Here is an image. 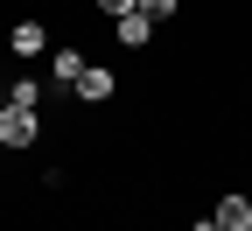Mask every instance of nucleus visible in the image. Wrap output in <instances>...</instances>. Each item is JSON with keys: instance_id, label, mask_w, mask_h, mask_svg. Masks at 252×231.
Returning a JSON list of instances; mask_svg holds the SVG:
<instances>
[{"instance_id": "obj_1", "label": "nucleus", "mask_w": 252, "mask_h": 231, "mask_svg": "<svg viewBox=\"0 0 252 231\" xmlns=\"http://www.w3.org/2000/svg\"><path fill=\"white\" fill-rule=\"evenodd\" d=\"M35 133H42V119L35 112H21V105H7V112H0V147H35Z\"/></svg>"}, {"instance_id": "obj_2", "label": "nucleus", "mask_w": 252, "mask_h": 231, "mask_svg": "<svg viewBox=\"0 0 252 231\" xmlns=\"http://www.w3.org/2000/svg\"><path fill=\"white\" fill-rule=\"evenodd\" d=\"M112 91H119V77L105 70V63H91V70L77 77V98H84V105H105V98H112Z\"/></svg>"}, {"instance_id": "obj_3", "label": "nucleus", "mask_w": 252, "mask_h": 231, "mask_svg": "<svg viewBox=\"0 0 252 231\" xmlns=\"http://www.w3.org/2000/svg\"><path fill=\"white\" fill-rule=\"evenodd\" d=\"M210 231H252V203L245 196H224V203L210 210Z\"/></svg>"}, {"instance_id": "obj_4", "label": "nucleus", "mask_w": 252, "mask_h": 231, "mask_svg": "<svg viewBox=\"0 0 252 231\" xmlns=\"http://www.w3.org/2000/svg\"><path fill=\"white\" fill-rule=\"evenodd\" d=\"M49 70H56V84H63V91H77V77L91 70V63H84V49H56V56H49Z\"/></svg>"}, {"instance_id": "obj_5", "label": "nucleus", "mask_w": 252, "mask_h": 231, "mask_svg": "<svg viewBox=\"0 0 252 231\" xmlns=\"http://www.w3.org/2000/svg\"><path fill=\"white\" fill-rule=\"evenodd\" d=\"M112 28H119V42H126V49H147V42H154V21H147L140 7H133V14H119Z\"/></svg>"}, {"instance_id": "obj_6", "label": "nucleus", "mask_w": 252, "mask_h": 231, "mask_svg": "<svg viewBox=\"0 0 252 231\" xmlns=\"http://www.w3.org/2000/svg\"><path fill=\"white\" fill-rule=\"evenodd\" d=\"M42 42H49V35H42V21H14V35H7L14 56H42Z\"/></svg>"}, {"instance_id": "obj_7", "label": "nucleus", "mask_w": 252, "mask_h": 231, "mask_svg": "<svg viewBox=\"0 0 252 231\" xmlns=\"http://www.w3.org/2000/svg\"><path fill=\"white\" fill-rule=\"evenodd\" d=\"M7 105H21V112H35V105H42V84H35V77H21V84H7Z\"/></svg>"}, {"instance_id": "obj_8", "label": "nucleus", "mask_w": 252, "mask_h": 231, "mask_svg": "<svg viewBox=\"0 0 252 231\" xmlns=\"http://www.w3.org/2000/svg\"><path fill=\"white\" fill-rule=\"evenodd\" d=\"M175 7H182V0H140V14H147V21H168Z\"/></svg>"}, {"instance_id": "obj_9", "label": "nucleus", "mask_w": 252, "mask_h": 231, "mask_svg": "<svg viewBox=\"0 0 252 231\" xmlns=\"http://www.w3.org/2000/svg\"><path fill=\"white\" fill-rule=\"evenodd\" d=\"M133 7H140V0H98V14H112V21H119V14H133Z\"/></svg>"}, {"instance_id": "obj_10", "label": "nucleus", "mask_w": 252, "mask_h": 231, "mask_svg": "<svg viewBox=\"0 0 252 231\" xmlns=\"http://www.w3.org/2000/svg\"><path fill=\"white\" fill-rule=\"evenodd\" d=\"M0 112H7V84H0Z\"/></svg>"}]
</instances>
